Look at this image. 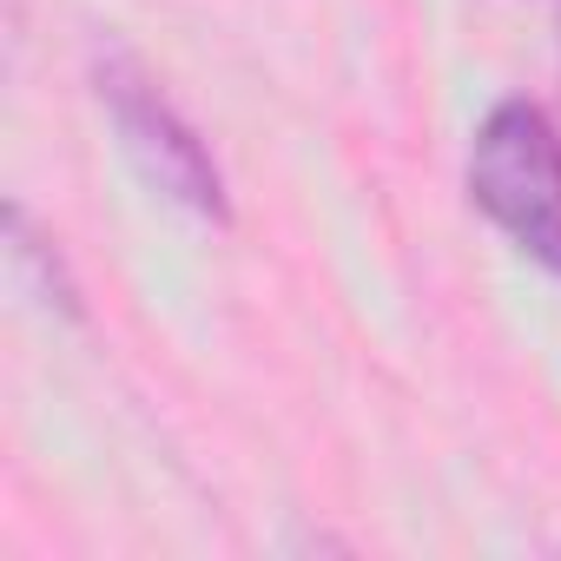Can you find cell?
<instances>
[{
	"label": "cell",
	"mask_w": 561,
	"mask_h": 561,
	"mask_svg": "<svg viewBox=\"0 0 561 561\" xmlns=\"http://www.w3.org/2000/svg\"><path fill=\"white\" fill-rule=\"evenodd\" d=\"M469 205L541 271H561V126L535 100H495L469 139Z\"/></svg>",
	"instance_id": "1"
},
{
	"label": "cell",
	"mask_w": 561,
	"mask_h": 561,
	"mask_svg": "<svg viewBox=\"0 0 561 561\" xmlns=\"http://www.w3.org/2000/svg\"><path fill=\"white\" fill-rule=\"evenodd\" d=\"M93 93H100V106H106V119H113V133H119V146H126V159L139 165V179H146L159 198H172V205H185V211H198V218H211V225L231 218L218 159L205 152V139L192 133V119L165 100V87H159L133 54L106 47V54L93 60Z\"/></svg>",
	"instance_id": "2"
},
{
	"label": "cell",
	"mask_w": 561,
	"mask_h": 561,
	"mask_svg": "<svg viewBox=\"0 0 561 561\" xmlns=\"http://www.w3.org/2000/svg\"><path fill=\"white\" fill-rule=\"evenodd\" d=\"M0 238H8V271H14V285H21L41 311H54V318L80 324V285L67 277V264H60L54 238H47V231H34L27 205H8V218H0Z\"/></svg>",
	"instance_id": "3"
}]
</instances>
